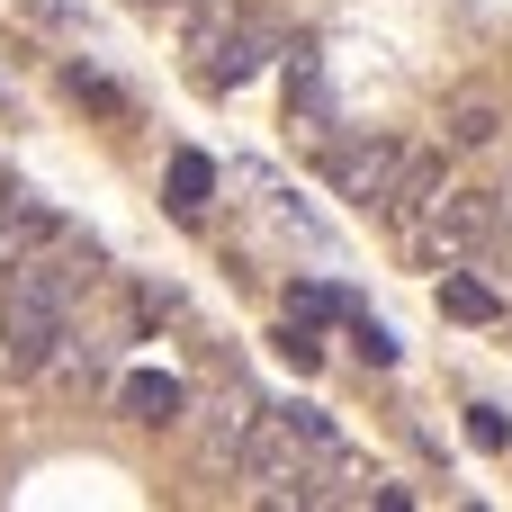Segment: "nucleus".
<instances>
[{"mask_svg":"<svg viewBox=\"0 0 512 512\" xmlns=\"http://www.w3.org/2000/svg\"><path fill=\"white\" fill-rule=\"evenodd\" d=\"M405 243H414L432 270L477 261V252H495V243H504V207H495V189H441V198L405 225Z\"/></svg>","mask_w":512,"mask_h":512,"instance_id":"1","label":"nucleus"},{"mask_svg":"<svg viewBox=\"0 0 512 512\" xmlns=\"http://www.w3.org/2000/svg\"><path fill=\"white\" fill-rule=\"evenodd\" d=\"M396 171H405V144H387V135H324V180L351 198V207H387V189H396Z\"/></svg>","mask_w":512,"mask_h":512,"instance_id":"2","label":"nucleus"},{"mask_svg":"<svg viewBox=\"0 0 512 512\" xmlns=\"http://www.w3.org/2000/svg\"><path fill=\"white\" fill-rule=\"evenodd\" d=\"M297 36L279 27V18H234L225 36H216V54H198V90H243L270 54H288Z\"/></svg>","mask_w":512,"mask_h":512,"instance_id":"3","label":"nucleus"},{"mask_svg":"<svg viewBox=\"0 0 512 512\" xmlns=\"http://www.w3.org/2000/svg\"><path fill=\"white\" fill-rule=\"evenodd\" d=\"M63 234H72V216H63V207H45V198L9 189V198H0V279H9V270H27V261H45Z\"/></svg>","mask_w":512,"mask_h":512,"instance_id":"4","label":"nucleus"},{"mask_svg":"<svg viewBox=\"0 0 512 512\" xmlns=\"http://www.w3.org/2000/svg\"><path fill=\"white\" fill-rule=\"evenodd\" d=\"M441 189H450L441 144H405V171H396V189H387V207H378V216H387V225H414V216H423Z\"/></svg>","mask_w":512,"mask_h":512,"instance_id":"5","label":"nucleus"},{"mask_svg":"<svg viewBox=\"0 0 512 512\" xmlns=\"http://www.w3.org/2000/svg\"><path fill=\"white\" fill-rule=\"evenodd\" d=\"M495 135H504V99L495 90H459L441 108V153H486Z\"/></svg>","mask_w":512,"mask_h":512,"instance_id":"6","label":"nucleus"},{"mask_svg":"<svg viewBox=\"0 0 512 512\" xmlns=\"http://www.w3.org/2000/svg\"><path fill=\"white\" fill-rule=\"evenodd\" d=\"M297 63H288V126L297 135H333V81L315 72V54L306 45H288Z\"/></svg>","mask_w":512,"mask_h":512,"instance_id":"7","label":"nucleus"},{"mask_svg":"<svg viewBox=\"0 0 512 512\" xmlns=\"http://www.w3.org/2000/svg\"><path fill=\"white\" fill-rule=\"evenodd\" d=\"M162 198H171V216H207V198H216V162H207V153H171Z\"/></svg>","mask_w":512,"mask_h":512,"instance_id":"8","label":"nucleus"},{"mask_svg":"<svg viewBox=\"0 0 512 512\" xmlns=\"http://www.w3.org/2000/svg\"><path fill=\"white\" fill-rule=\"evenodd\" d=\"M117 396H126L135 423H180V378H171V369H135Z\"/></svg>","mask_w":512,"mask_h":512,"instance_id":"9","label":"nucleus"},{"mask_svg":"<svg viewBox=\"0 0 512 512\" xmlns=\"http://www.w3.org/2000/svg\"><path fill=\"white\" fill-rule=\"evenodd\" d=\"M441 315H459V324H495V315H504V297L450 261V270H441Z\"/></svg>","mask_w":512,"mask_h":512,"instance_id":"10","label":"nucleus"},{"mask_svg":"<svg viewBox=\"0 0 512 512\" xmlns=\"http://www.w3.org/2000/svg\"><path fill=\"white\" fill-rule=\"evenodd\" d=\"M270 423H279V432H288V441H306V450H315V459H333V450H342V441H333V423H324V414H315V405H270Z\"/></svg>","mask_w":512,"mask_h":512,"instance_id":"11","label":"nucleus"},{"mask_svg":"<svg viewBox=\"0 0 512 512\" xmlns=\"http://www.w3.org/2000/svg\"><path fill=\"white\" fill-rule=\"evenodd\" d=\"M63 90H72V99H90L99 117H126V90H117L108 72H90V63H63Z\"/></svg>","mask_w":512,"mask_h":512,"instance_id":"12","label":"nucleus"},{"mask_svg":"<svg viewBox=\"0 0 512 512\" xmlns=\"http://www.w3.org/2000/svg\"><path fill=\"white\" fill-rule=\"evenodd\" d=\"M288 315H297V324H333V315H342V297H333V288H315V279H297V288H288Z\"/></svg>","mask_w":512,"mask_h":512,"instance_id":"13","label":"nucleus"},{"mask_svg":"<svg viewBox=\"0 0 512 512\" xmlns=\"http://www.w3.org/2000/svg\"><path fill=\"white\" fill-rule=\"evenodd\" d=\"M351 342H360V360H369V369H396V333H387L378 315H351Z\"/></svg>","mask_w":512,"mask_h":512,"instance_id":"14","label":"nucleus"},{"mask_svg":"<svg viewBox=\"0 0 512 512\" xmlns=\"http://www.w3.org/2000/svg\"><path fill=\"white\" fill-rule=\"evenodd\" d=\"M279 360H288V369H315V360H324L315 324H297V315H288V333H279Z\"/></svg>","mask_w":512,"mask_h":512,"instance_id":"15","label":"nucleus"},{"mask_svg":"<svg viewBox=\"0 0 512 512\" xmlns=\"http://www.w3.org/2000/svg\"><path fill=\"white\" fill-rule=\"evenodd\" d=\"M468 441H477V450H512V423L495 405H468Z\"/></svg>","mask_w":512,"mask_h":512,"instance_id":"16","label":"nucleus"},{"mask_svg":"<svg viewBox=\"0 0 512 512\" xmlns=\"http://www.w3.org/2000/svg\"><path fill=\"white\" fill-rule=\"evenodd\" d=\"M18 9H27L36 27H63V36H81V9H72V0H18Z\"/></svg>","mask_w":512,"mask_h":512,"instance_id":"17","label":"nucleus"},{"mask_svg":"<svg viewBox=\"0 0 512 512\" xmlns=\"http://www.w3.org/2000/svg\"><path fill=\"white\" fill-rule=\"evenodd\" d=\"M369 504H378V512H405V504H414V486H387V477H369Z\"/></svg>","mask_w":512,"mask_h":512,"instance_id":"18","label":"nucleus"},{"mask_svg":"<svg viewBox=\"0 0 512 512\" xmlns=\"http://www.w3.org/2000/svg\"><path fill=\"white\" fill-rule=\"evenodd\" d=\"M126 9H171V18H180V0H126Z\"/></svg>","mask_w":512,"mask_h":512,"instance_id":"19","label":"nucleus"},{"mask_svg":"<svg viewBox=\"0 0 512 512\" xmlns=\"http://www.w3.org/2000/svg\"><path fill=\"white\" fill-rule=\"evenodd\" d=\"M9 189H18V180H9V162H0V198H9Z\"/></svg>","mask_w":512,"mask_h":512,"instance_id":"20","label":"nucleus"}]
</instances>
